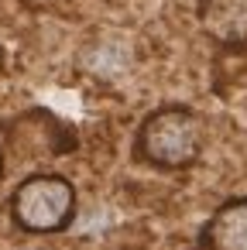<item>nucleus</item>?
Listing matches in <instances>:
<instances>
[{
    "label": "nucleus",
    "instance_id": "nucleus-5",
    "mask_svg": "<svg viewBox=\"0 0 247 250\" xmlns=\"http://www.w3.org/2000/svg\"><path fill=\"white\" fill-rule=\"evenodd\" d=\"M0 171H4V144H0Z\"/></svg>",
    "mask_w": 247,
    "mask_h": 250
},
{
    "label": "nucleus",
    "instance_id": "nucleus-1",
    "mask_svg": "<svg viewBox=\"0 0 247 250\" xmlns=\"http://www.w3.org/2000/svg\"><path fill=\"white\" fill-rule=\"evenodd\" d=\"M206 147V120L185 103L151 110L134 130V158L158 171H185Z\"/></svg>",
    "mask_w": 247,
    "mask_h": 250
},
{
    "label": "nucleus",
    "instance_id": "nucleus-2",
    "mask_svg": "<svg viewBox=\"0 0 247 250\" xmlns=\"http://www.w3.org/2000/svg\"><path fill=\"white\" fill-rule=\"evenodd\" d=\"M76 216V185L59 171H35L11 192V219L35 236L62 233Z\"/></svg>",
    "mask_w": 247,
    "mask_h": 250
},
{
    "label": "nucleus",
    "instance_id": "nucleus-4",
    "mask_svg": "<svg viewBox=\"0 0 247 250\" xmlns=\"http://www.w3.org/2000/svg\"><path fill=\"white\" fill-rule=\"evenodd\" d=\"M202 250H247V199H226L199 229Z\"/></svg>",
    "mask_w": 247,
    "mask_h": 250
},
{
    "label": "nucleus",
    "instance_id": "nucleus-3",
    "mask_svg": "<svg viewBox=\"0 0 247 250\" xmlns=\"http://www.w3.org/2000/svg\"><path fill=\"white\" fill-rule=\"evenodd\" d=\"M199 28L220 48H247V0H199Z\"/></svg>",
    "mask_w": 247,
    "mask_h": 250
}]
</instances>
